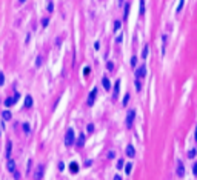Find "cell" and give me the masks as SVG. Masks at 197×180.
I'll return each mask as SVG.
<instances>
[{"label":"cell","instance_id":"cell-33","mask_svg":"<svg viewBox=\"0 0 197 180\" xmlns=\"http://www.w3.org/2000/svg\"><path fill=\"white\" fill-rule=\"evenodd\" d=\"M5 83V74L3 73H0V86H2Z\"/></svg>","mask_w":197,"mask_h":180},{"label":"cell","instance_id":"cell-14","mask_svg":"<svg viewBox=\"0 0 197 180\" xmlns=\"http://www.w3.org/2000/svg\"><path fill=\"white\" fill-rule=\"evenodd\" d=\"M23 106H25V108H31V106H32V97H31V95H26V97H25Z\"/></svg>","mask_w":197,"mask_h":180},{"label":"cell","instance_id":"cell-15","mask_svg":"<svg viewBox=\"0 0 197 180\" xmlns=\"http://www.w3.org/2000/svg\"><path fill=\"white\" fill-rule=\"evenodd\" d=\"M2 117H3V120H11V117H12V114H11V111H3L2 112Z\"/></svg>","mask_w":197,"mask_h":180},{"label":"cell","instance_id":"cell-34","mask_svg":"<svg viewBox=\"0 0 197 180\" xmlns=\"http://www.w3.org/2000/svg\"><path fill=\"white\" fill-rule=\"evenodd\" d=\"M106 68H108V71H112V69H114V63H112V62H108Z\"/></svg>","mask_w":197,"mask_h":180},{"label":"cell","instance_id":"cell-40","mask_svg":"<svg viewBox=\"0 0 197 180\" xmlns=\"http://www.w3.org/2000/svg\"><path fill=\"white\" fill-rule=\"evenodd\" d=\"M31 165H32V162L29 160V162H28V173H26V174H29V171H31Z\"/></svg>","mask_w":197,"mask_h":180},{"label":"cell","instance_id":"cell-42","mask_svg":"<svg viewBox=\"0 0 197 180\" xmlns=\"http://www.w3.org/2000/svg\"><path fill=\"white\" fill-rule=\"evenodd\" d=\"M122 37H123V35H119V37L115 39V42H117V43H120V42H122Z\"/></svg>","mask_w":197,"mask_h":180},{"label":"cell","instance_id":"cell-43","mask_svg":"<svg viewBox=\"0 0 197 180\" xmlns=\"http://www.w3.org/2000/svg\"><path fill=\"white\" fill-rule=\"evenodd\" d=\"M114 180H122V177H120L119 174H115V176H114Z\"/></svg>","mask_w":197,"mask_h":180},{"label":"cell","instance_id":"cell-18","mask_svg":"<svg viewBox=\"0 0 197 180\" xmlns=\"http://www.w3.org/2000/svg\"><path fill=\"white\" fill-rule=\"evenodd\" d=\"M15 103V100H14V97H9V98H6V100H5V105L8 106V108H9V106H12Z\"/></svg>","mask_w":197,"mask_h":180},{"label":"cell","instance_id":"cell-6","mask_svg":"<svg viewBox=\"0 0 197 180\" xmlns=\"http://www.w3.org/2000/svg\"><path fill=\"white\" fill-rule=\"evenodd\" d=\"M96 95H97V88H94L93 91L89 92V95H88V102H86V105H88V106H93V105H94Z\"/></svg>","mask_w":197,"mask_h":180},{"label":"cell","instance_id":"cell-32","mask_svg":"<svg viewBox=\"0 0 197 180\" xmlns=\"http://www.w3.org/2000/svg\"><path fill=\"white\" fill-rule=\"evenodd\" d=\"M40 65H42V56H39L35 59V66H40Z\"/></svg>","mask_w":197,"mask_h":180},{"label":"cell","instance_id":"cell-20","mask_svg":"<svg viewBox=\"0 0 197 180\" xmlns=\"http://www.w3.org/2000/svg\"><path fill=\"white\" fill-rule=\"evenodd\" d=\"M197 156V149H191V151H188V157L190 159H194Z\"/></svg>","mask_w":197,"mask_h":180},{"label":"cell","instance_id":"cell-37","mask_svg":"<svg viewBox=\"0 0 197 180\" xmlns=\"http://www.w3.org/2000/svg\"><path fill=\"white\" fill-rule=\"evenodd\" d=\"M59 169H60V171L65 169V163H63V162H60V163H59Z\"/></svg>","mask_w":197,"mask_h":180},{"label":"cell","instance_id":"cell-28","mask_svg":"<svg viewBox=\"0 0 197 180\" xmlns=\"http://www.w3.org/2000/svg\"><path fill=\"white\" fill-rule=\"evenodd\" d=\"M136 89H137V91H140V89H142V83H140V79H136Z\"/></svg>","mask_w":197,"mask_h":180},{"label":"cell","instance_id":"cell-25","mask_svg":"<svg viewBox=\"0 0 197 180\" xmlns=\"http://www.w3.org/2000/svg\"><path fill=\"white\" fill-rule=\"evenodd\" d=\"M120 26H122V22H114V31H119L120 29Z\"/></svg>","mask_w":197,"mask_h":180},{"label":"cell","instance_id":"cell-29","mask_svg":"<svg viewBox=\"0 0 197 180\" xmlns=\"http://www.w3.org/2000/svg\"><path fill=\"white\" fill-rule=\"evenodd\" d=\"M123 165H125V162H123V159H120V160H117V169H122V168H123Z\"/></svg>","mask_w":197,"mask_h":180},{"label":"cell","instance_id":"cell-10","mask_svg":"<svg viewBox=\"0 0 197 180\" xmlns=\"http://www.w3.org/2000/svg\"><path fill=\"white\" fill-rule=\"evenodd\" d=\"M102 85H103V88L106 89V91H109V89H111V82H109L108 77H103L102 79Z\"/></svg>","mask_w":197,"mask_h":180},{"label":"cell","instance_id":"cell-21","mask_svg":"<svg viewBox=\"0 0 197 180\" xmlns=\"http://www.w3.org/2000/svg\"><path fill=\"white\" fill-rule=\"evenodd\" d=\"M129 98H131V97H129V94H125V97H123V102H122V105H123V106H126V105H128V102H129Z\"/></svg>","mask_w":197,"mask_h":180},{"label":"cell","instance_id":"cell-38","mask_svg":"<svg viewBox=\"0 0 197 180\" xmlns=\"http://www.w3.org/2000/svg\"><path fill=\"white\" fill-rule=\"evenodd\" d=\"M94 131V125H88V132H93Z\"/></svg>","mask_w":197,"mask_h":180},{"label":"cell","instance_id":"cell-11","mask_svg":"<svg viewBox=\"0 0 197 180\" xmlns=\"http://www.w3.org/2000/svg\"><path fill=\"white\" fill-rule=\"evenodd\" d=\"M69 171H71V174H77L79 173V163H76V162L69 163Z\"/></svg>","mask_w":197,"mask_h":180},{"label":"cell","instance_id":"cell-36","mask_svg":"<svg viewBox=\"0 0 197 180\" xmlns=\"http://www.w3.org/2000/svg\"><path fill=\"white\" fill-rule=\"evenodd\" d=\"M114 157H115V152L114 151H109L108 152V159H114Z\"/></svg>","mask_w":197,"mask_h":180},{"label":"cell","instance_id":"cell-23","mask_svg":"<svg viewBox=\"0 0 197 180\" xmlns=\"http://www.w3.org/2000/svg\"><path fill=\"white\" fill-rule=\"evenodd\" d=\"M183 6H185V0H180V3H179V6H177V12H180L182 9H183Z\"/></svg>","mask_w":197,"mask_h":180},{"label":"cell","instance_id":"cell-44","mask_svg":"<svg viewBox=\"0 0 197 180\" xmlns=\"http://www.w3.org/2000/svg\"><path fill=\"white\" fill-rule=\"evenodd\" d=\"M194 136H196V140H197V126H196V131H194Z\"/></svg>","mask_w":197,"mask_h":180},{"label":"cell","instance_id":"cell-1","mask_svg":"<svg viewBox=\"0 0 197 180\" xmlns=\"http://www.w3.org/2000/svg\"><path fill=\"white\" fill-rule=\"evenodd\" d=\"M76 142V132L73 128H68L66 129V134H65V146L66 148H71Z\"/></svg>","mask_w":197,"mask_h":180},{"label":"cell","instance_id":"cell-27","mask_svg":"<svg viewBox=\"0 0 197 180\" xmlns=\"http://www.w3.org/2000/svg\"><path fill=\"white\" fill-rule=\"evenodd\" d=\"M136 65H137V57H136V56H132V57H131V66L134 68Z\"/></svg>","mask_w":197,"mask_h":180},{"label":"cell","instance_id":"cell-5","mask_svg":"<svg viewBox=\"0 0 197 180\" xmlns=\"http://www.w3.org/2000/svg\"><path fill=\"white\" fill-rule=\"evenodd\" d=\"M145 76H146V66L142 65L136 69V79H143Z\"/></svg>","mask_w":197,"mask_h":180},{"label":"cell","instance_id":"cell-45","mask_svg":"<svg viewBox=\"0 0 197 180\" xmlns=\"http://www.w3.org/2000/svg\"><path fill=\"white\" fill-rule=\"evenodd\" d=\"M19 3H25V0H19Z\"/></svg>","mask_w":197,"mask_h":180},{"label":"cell","instance_id":"cell-39","mask_svg":"<svg viewBox=\"0 0 197 180\" xmlns=\"http://www.w3.org/2000/svg\"><path fill=\"white\" fill-rule=\"evenodd\" d=\"M193 173H194V174H197V162H196L194 166H193Z\"/></svg>","mask_w":197,"mask_h":180},{"label":"cell","instance_id":"cell-13","mask_svg":"<svg viewBox=\"0 0 197 180\" xmlns=\"http://www.w3.org/2000/svg\"><path fill=\"white\" fill-rule=\"evenodd\" d=\"M11 148H12V142L8 140L6 142V157H8V160L11 159Z\"/></svg>","mask_w":197,"mask_h":180},{"label":"cell","instance_id":"cell-31","mask_svg":"<svg viewBox=\"0 0 197 180\" xmlns=\"http://www.w3.org/2000/svg\"><path fill=\"white\" fill-rule=\"evenodd\" d=\"M89 73H91V68H88V66H86V68H83V76H85V77H88V76H89Z\"/></svg>","mask_w":197,"mask_h":180},{"label":"cell","instance_id":"cell-19","mask_svg":"<svg viewBox=\"0 0 197 180\" xmlns=\"http://www.w3.org/2000/svg\"><path fill=\"white\" fill-rule=\"evenodd\" d=\"M131 171H132V163H126V165H125V173L131 174Z\"/></svg>","mask_w":197,"mask_h":180},{"label":"cell","instance_id":"cell-16","mask_svg":"<svg viewBox=\"0 0 197 180\" xmlns=\"http://www.w3.org/2000/svg\"><path fill=\"white\" fill-rule=\"evenodd\" d=\"M22 129H23V132H25V134H29V131H31L29 123H28V122H25V123L22 125Z\"/></svg>","mask_w":197,"mask_h":180},{"label":"cell","instance_id":"cell-22","mask_svg":"<svg viewBox=\"0 0 197 180\" xmlns=\"http://www.w3.org/2000/svg\"><path fill=\"white\" fill-rule=\"evenodd\" d=\"M46 9H48V12H52V11H54V3H52V2H48Z\"/></svg>","mask_w":197,"mask_h":180},{"label":"cell","instance_id":"cell-26","mask_svg":"<svg viewBox=\"0 0 197 180\" xmlns=\"http://www.w3.org/2000/svg\"><path fill=\"white\" fill-rule=\"evenodd\" d=\"M128 14H129V3L125 5V19H128Z\"/></svg>","mask_w":197,"mask_h":180},{"label":"cell","instance_id":"cell-46","mask_svg":"<svg viewBox=\"0 0 197 180\" xmlns=\"http://www.w3.org/2000/svg\"><path fill=\"white\" fill-rule=\"evenodd\" d=\"M0 136H2V131H0Z\"/></svg>","mask_w":197,"mask_h":180},{"label":"cell","instance_id":"cell-9","mask_svg":"<svg viewBox=\"0 0 197 180\" xmlns=\"http://www.w3.org/2000/svg\"><path fill=\"white\" fill-rule=\"evenodd\" d=\"M85 139H86L85 134H80L79 139H77V142H76V145H77L79 148H83V145H85Z\"/></svg>","mask_w":197,"mask_h":180},{"label":"cell","instance_id":"cell-17","mask_svg":"<svg viewBox=\"0 0 197 180\" xmlns=\"http://www.w3.org/2000/svg\"><path fill=\"white\" fill-rule=\"evenodd\" d=\"M148 51H149V46H148V45H145V48H143V51H142V59H143V60H146Z\"/></svg>","mask_w":197,"mask_h":180},{"label":"cell","instance_id":"cell-24","mask_svg":"<svg viewBox=\"0 0 197 180\" xmlns=\"http://www.w3.org/2000/svg\"><path fill=\"white\" fill-rule=\"evenodd\" d=\"M140 14H145V0H140Z\"/></svg>","mask_w":197,"mask_h":180},{"label":"cell","instance_id":"cell-8","mask_svg":"<svg viewBox=\"0 0 197 180\" xmlns=\"http://www.w3.org/2000/svg\"><path fill=\"white\" fill-rule=\"evenodd\" d=\"M126 156H128L129 159H134V157H136V149H134L132 145H128V146H126Z\"/></svg>","mask_w":197,"mask_h":180},{"label":"cell","instance_id":"cell-30","mask_svg":"<svg viewBox=\"0 0 197 180\" xmlns=\"http://www.w3.org/2000/svg\"><path fill=\"white\" fill-rule=\"evenodd\" d=\"M48 23H49V19L48 17H43L42 19V26H48Z\"/></svg>","mask_w":197,"mask_h":180},{"label":"cell","instance_id":"cell-4","mask_svg":"<svg viewBox=\"0 0 197 180\" xmlns=\"http://www.w3.org/2000/svg\"><path fill=\"white\" fill-rule=\"evenodd\" d=\"M176 173H177L179 177H183V176H185V165H183V162H182V160H179V162H177Z\"/></svg>","mask_w":197,"mask_h":180},{"label":"cell","instance_id":"cell-2","mask_svg":"<svg viewBox=\"0 0 197 180\" xmlns=\"http://www.w3.org/2000/svg\"><path fill=\"white\" fill-rule=\"evenodd\" d=\"M134 119H136V109H129L128 111V115H126V128H131L132 126Z\"/></svg>","mask_w":197,"mask_h":180},{"label":"cell","instance_id":"cell-41","mask_svg":"<svg viewBox=\"0 0 197 180\" xmlns=\"http://www.w3.org/2000/svg\"><path fill=\"white\" fill-rule=\"evenodd\" d=\"M94 48H96V49L100 48V42H96V43H94Z\"/></svg>","mask_w":197,"mask_h":180},{"label":"cell","instance_id":"cell-35","mask_svg":"<svg viewBox=\"0 0 197 180\" xmlns=\"http://www.w3.org/2000/svg\"><path fill=\"white\" fill-rule=\"evenodd\" d=\"M12 174H14V179H15V180H19V179H20V174H19V171H17V169L14 171Z\"/></svg>","mask_w":197,"mask_h":180},{"label":"cell","instance_id":"cell-12","mask_svg":"<svg viewBox=\"0 0 197 180\" xmlns=\"http://www.w3.org/2000/svg\"><path fill=\"white\" fill-rule=\"evenodd\" d=\"M6 168H8V171H9V173H14L15 171V162L14 160H8V165H6Z\"/></svg>","mask_w":197,"mask_h":180},{"label":"cell","instance_id":"cell-7","mask_svg":"<svg viewBox=\"0 0 197 180\" xmlns=\"http://www.w3.org/2000/svg\"><path fill=\"white\" fill-rule=\"evenodd\" d=\"M119 91H120V80H115V83H114V92H112V100H115V98L119 97Z\"/></svg>","mask_w":197,"mask_h":180},{"label":"cell","instance_id":"cell-3","mask_svg":"<svg viewBox=\"0 0 197 180\" xmlns=\"http://www.w3.org/2000/svg\"><path fill=\"white\" fill-rule=\"evenodd\" d=\"M43 173H45V165H39L37 169H35V174H34V180H42L43 177Z\"/></svg>","mask_w":197,"mask_h":180}]
</instances>
